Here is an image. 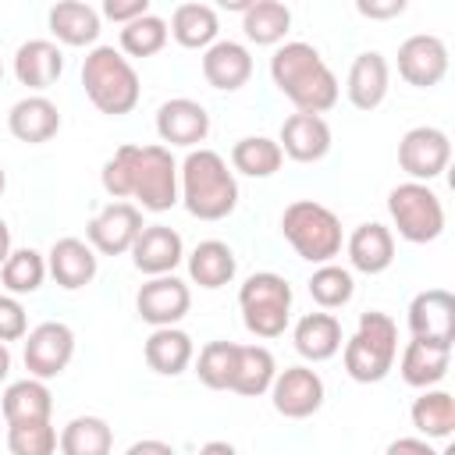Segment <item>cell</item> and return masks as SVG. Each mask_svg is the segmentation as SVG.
<instances>
[{"label": "cell", "mask_w": 455, "mask_h": 455, "mask_svg": "<svg viewBox=\"0 0 455 455\" xmlns=\"http://www.w3.org/2000/svg\"><path fill=\"white\" fill-rule=\"evenodd\" d=\"M167 28H171V36H174L178 46H185V50H206V46L217 43L220 21H217V11L210 4H178Z\"/></svg>", "instance_id": "31"}, {"label": "cell", "mask_w": 455, "mask_h": 455, "mask_svg": "<svg viewBox=\"0 0 455 455\" xmlns=\"http://www.w3.org/2000/svg\"><path fill=\"white\" fill-rule=\"evenodd\" d=\"M384 455H441V451H434L430 441H423V437H398L387 444Z\"/></svg>", "instance_id": "45"}, {"label": "cell", "mask_w": 455, "mask_h": 455, "mask_svg": "<svg viewBox=\"0 0 455 455\" xmlns=\"http://www.w3.org/2000/svg\"><path fill=\"white\" fill-rule=\"evenodd\" d=\"M291 341H295V352L309 363H327L341 352V320L327 309H316V313H306L299 316L295 331H291Z\"/></svg>", "instance_id": "25"}, {"label": "cell", "mask_w": 455, "mask_h": 455, "mask_svg": "<svg viewBox=\"0 0 455 455\" xmlns=\"http://www.w3.org/2000/svg\"><path fill=\"white\" fill-rule=\"evenodd\" d=\"M7 192V171H4V164H0V196Z\"/></svg>", "instance_id": "50"}, {"label": "cell", "mask_w": 455, "mask_h": 455, "mask_svg": "<svg viewBox=\"0 0 455 455\" xmlns=\"http://www.w3.org/2000/svg\"><path fill=\"white\" fill-rule=\"evenodd\" d=\"M199 455H238V448L231 441H206L199 448Z\"/></svg>", "instance_id": "47"}, {"label": "cell", "mask_w": 455, "mask_h": 455, "mask_svg": "<svg viewBox=\"0 0 455 455\" xmlns=\"http://www.w3.org/2000/svg\"><path fill=\"white\" fill-rule=\"evenodd\" d=\"M7 256H11V228H7V220L0 217V267H4Z\"/></svg>", "instance_id": "48"}, {"label": "cell", "mask_w": 455, "mask_h": 455, "mask_svg": "<svg viewBox=\"0 0 455 455\" xmlns=\"http://www.w3.org/2000/svg\"><path fill=\"white\" fill-rule=\"evenodd\" d=\"M409 331L416 341L451 348L455 341V295L444 288H427L409 302Z\"/></svg>", "instance_id": "13"}, {"label": "cell", "mask_w": 455, "mask_h": 455, "mask_svg": "<svg viewBox=\"0 0 455 455\" xmlns=\"http://www.w3.org/2000/svg\"><path fill=\"white\" fill-rule=\"evenodd\" d=\"M277 146L295 164H316L331 153V124L320 114H288L277 135Z\"/></svg>", "instance_id": "18"}, {"label": "cell", "mask_w": 455, "mask_h": 455, "mask_svg": "<svg viewBox=\"0 0 455 455\" xmlns=\"http://www.w3.org/2000/svg\"><path fill=\"white\" fill-rule=\"evenodd\" d=\"M7 373H11V348L0 341V380H7Z\"/></svg>", "instance_id": "49"}, {"label": "cell", "mask_w": 455, "mask_h": 455, "mask_svg": "<svg viewBox=\"0 0 455 455\" xmlns=\"http://www.w3.org/2000/svg\"><path fill=\"white\" fill-rule=\"evenodd\" d=\"M96 270H100V256L82 238H71V235L68 238H57L50 245V252H46V274L60 288H68V291L85 288L96 277Z\"/></svg>", "instance_id": "20"}, {"label": "cell", "mask_w": 455, "mask_h": 455, "mask_svg": "<svg viewBox=\"0 0 455 455\" xmlns=\"http://www.w3.org/2000/svg\"><path fill=\"white\" fill-rule=\"evenodd\" d=\"M291 28V11L281 0H252L242 14V32L256 46H281Z\"/></svg>", "instance_id": "32"}, {"label": "cell", "mask_w": 455, "mask_h": 455, "mask_svg": "<svg viewBox=\"0 0 455 455\" xmlns=\"http://www.w3.org/2000/svg\"><path fill=\"white\" fill-rule=\"evenodd\" d=\"M409 416H412V427L430 441H444V437H451V430H455V398L448 395V391H441V387H427L416 402H412V409H409Z\"/></svg>", "instance_id": "35"}, {"label": "cell", "mask_w": 455, "mask_h": 455, "mask_svg": "<svg viewBox=\"0 0 455 455\" xmlns=\"http://www.w3.org/2000/svg\"><path fill=\"white\" fill-rule=\"evenodd\" d=\"M188 306H192V291L174 274L149 277L135 295V309L149 327H178V320L188 313Z\"/></svg>", "instance_id": "15"}, {"label": "cell", "mask_w": 455, "mask_h": 455, "mask_svg": "<svg viewBox=\"0 0 455 455\" xmlns=\"http://www.w3.org/2000/svg\"><path fill=\"white\" fill-rule=\"evenodd\" d=\"M274 377H277V363H274L270 348H263V345H238V366H235V380H231L235 395L259 398V395L270 391Z\"/></svg>", "instance_id": "33"}, {"label": "cell", "mask_w": 455, "mask_h": 455, "mask_svg": "<svg viewBox=\"0 0 455 455\" xmlns=\"http://www.w3.org/2000/svg\"><path fill=\"white\" fill-rule=\"evenodd\" d=\"M25 370L28 377L36 380H50V377H60L75 355V331L60 320H46V323H36L25 338Z\"/></svg>", "instance_id": "9"}, {"label": "cell", "mask_w": 455, "mask_h": 455, "mask_svg": "<svg viewBox=\"0 0 455 455\" xmlns=\"http://www.w3.org/2000/svg\"><path fill=\"white\" fill-rule=\"evenodd\" d=\"M28 334V316L25 306L14 295H0V341H21Z\"/></svg>", "instance_id": "42"}, {"label": "cell", "mask_w": 455, "mask_h": 455, "mask_svg": "<svg viewBox=\"0 0 455 455\" xmlns=\"http://www.w3.org/2000/svg\"><path fill=\"white\" fill-rule=\"evenodd\" d=\"M0 277H4L7 295H14V299L18 295H32L46 281V256L28 249V245L25 249H11V256L0 267Z\"/></svg>", "instance_id": "37"}, {"label": "cell", "mask_w": 455, "mask_h": 455, "mask_svg": "<svg viewBox=\"0 0 455 455\" xmlns=\"http://www.w3.org/2000/svg\"><path fill=\"white\" fill-rule=\"evenodd\" d=\"M281 235L288 238V245L306 259V263H334V256L345 245L341 235V220L331 206L316 203V199H295L284 206L281 213Z\"/></svg>", "instance_id": "6"}, {"label": "cell", "mask_w": 455, "mask_h": 455, "mask_svg": "<svg viewBox=\"0 0 455 455\" xmlns=\"http://www.w3.org/2000/svg\"><path fill=\"white\" fill-rule=\"evenodd\" d=\"M185 259V242L174 228L167 224H146L132 245V263L146 277H164L174 274V267Z\"/></svg>", "instance_id": "17"}, {"label": "cell", "mask_w": 455, "mask_h": 455, "mask_svg": "<svg viewBox=\"0 0 455 455\" xmlns=\"http://www.w3.org/2000/svg\"><path fill=\"white\" fill-rule=\"evenodd\" d=\"M167 39H171V28L153 11L121 25V53H128V57H153L167 46Z\"/></svg>", "instance_id": "39"}, {"label": "cell", "mask_w": 455, "mask_h": 455, "mask_svg": "<svg viewBox=\"0 0 455 455\" xmlns=\"http://www.w3.org/2000/svg\"><path fill=\"white\" fill-rule=\"evenodd\" d=\"M124 455H178V451H174L167 441H160V437H142V441L128 444Z\"/></svg>", "instance_id": "46"}, {"label": "cell", "mask_w": 455, "mask_h": 455, "mask_svg": "<svg viewBox=\"0 0 455 455\" xmlns=\"http://www.w3.org/2000/svg\"><path fill=\"white\" fill-rule=\"evenodd\" d=\"M64 75V53L53 39H28L18 46L14 53V78L25 85V89H50L57 78Z\"/></svg>", "instance_id": "24"}, {"label": "cell", "mask_w": 455, "mask_h": 455, "mask_svg": "<svg viewBox=\"0 0 455 455\" xmlns=\"http://www.w3.org/2000/svg\"><path fill=\"white\" fill-rule=\"evenodd\" d=\"M156 135H160V142H167V149L171 146L196 149L210 135V114L199 100L174 96V100L160 103V110H156Z\"/></svg>", "instance_id": "16"}, {"label": "cell", "mask_w": 455, "mask_h": 455, "mask_svg": "<svg viewBox=\"0 0 455 455\" xmlns=\"http://www.w3.org/2000/svg\"><path fill=\"white\" fill-rule=\"evenodd\" d=\"M398 75L412 85V89H434L444 82L448 75V46L430 36V32H416L398 46Z\"/></svg>", "instance_id": "14"}, {"label": "cell", "mask_w": 455, "mask_h": 455, "mask_svg": "<svg viewBox=\"0 0 455 455\" xmlns=\"http://www.w3.org/2000/svg\"><path fill=\"white\" fill-rule=\"evenodd\" d=\"M100 185L114 203L135 199L139 210L164 213V210L178 206V160L160 142H153V146L124 142L103 164Z\"/></svg>", "instance_id": "1"}, {"label": "cell", "mask_w": 455, "mask_h": 455, "mask_svg": "<svg viewBox=\"0 0 455 455\" xmlns=\"http://www.w3.org/2000/svg\"><path fill=\"white\" fill-rule=\"evenodd\" d=\"M270 402L284 419H309L323 405V377L309 366H284L270 384Z\"/></svg>", "instance_id": "12"}, {"label": "cell", "mask_w": 455, "mask_h": 455, "mask_svg": "<svg viewBox=\"0 0 455 455\" xmlns=\"http://www.w3.org/2000/svg\"><path fill=\"white\" fill-rule=\"evenodd\" d=\"M7 132L18 142H28V146L50 142L60 132V110H57L53 100H46L39 92L36 96H25V100H18L7 110Z\"/></svg>", "instance_id": "23"}, {"label": "cell", "mask_w": 455, "mask_h": 455, "mask_svg": "<svg viewBox=\"0 0 455 455\" xmlns=\"http://www.w3.org/2000/svg\"><path fill=\"white\" fill-rule=\"evenodd\" d=\"M387 85H391V68H387V57L380 50H363L352 68H348V78H345V96L355 110H377L387 96Z\"/></svg>", "instance_id": "19"}, {"label": "cell", "mask_w": 455, "mask_h": 455, "mask_svg": "<svg viewBox=\"0 0 455 455\" xmlns=\"http://www.w3.org/2000/svg\"><path fill=\"white\" fill-rule=\"evenodd\" d=\"M203 78L220 92H235L252 78V53L235 39H217L203 50Z\"/></svg>", "instance_id": "21"}, {"label": "cell", "mask_w": 455, "mask_h": 455, "mask_svg": "<svg viewBox=\"0 0 455 455\" xmlns=\"http://www.w3.org/2000/svg\"><path fill=\"white\" fill-rule=\"evenodd\" d=\"M341 355H345V373L355 384H380L398 355V323L380 309L359 313L355 334L341 345Z\"/></svg>", "instance_id": "5"}, {"label": "cell", "mask_w": 455, "mask_h": 455, "mask_svg": "<svg viewBox=\"0 0 455 455\" xmlns=\"http://www.w3.org/2000/svg\"><path fill=\"white\" fill-rule=\"evenodd\" d=\"M0 82H4V64H0Z\"/></svg>", "instance_id": "51"}, {"label": "cell", "mask_w": 455, "mask_h": 455, "mask_svg": "<svg viewBox=\"0 0 455 455\" xmlns=\"http://www.w3.org/2000/svg\"><path fill=\"white\" fill-rule=\"evenodd\" d=\"M235 366H238V341H206L196 359V377L210 391H231Z\"/></svg>", "instance_id": "38"}, {"label": "cell", "mask_w": 455, "mask_h": 455, "mask_svg": "<svg viewBox=\"0 0 455 455\" xmlns=\"http://www.w3.org/2000/svg\"><path fill=\"white\" fill-rule=\"evenodd\" d=\"M50 32L64 46H92L100 39V11L82 0H60L46 14Z\"/></svg>", "instance_id": "27"}, {"label": "cell", "mask_w": 455, "mask_h": 455, "mask_svg": "<svg viewBox=\"0 0 455 455\" xmlns=\"http://www.w3.org/2000/svg\"><path fill=\"white\" fill-rule=\"evenodd\" d=\"M142 14H149V0H103V18L117 25H128Z\"/></svg>", "instance_id": "43"}, {"label": "cell", "mask_w": 455, "mask_h": 455, "mask_svg": "<svg viewBox=\"0 0 455 455\" xmlns=\"http://www.w3.org/2000/svg\"><path fill=\"white\" fill-rule=\"evenodd\" d=\"M185 263H188V277H192V284L210 288V291L231 284V277H235V270H238V259H235L231 245L220 242V238H206V242H199V245L185 256Z\"/></svg>", "instance_id": "29"}, {"label": "cell", "mask_w": 455, "mask_h": 455, "mask_svg": "<svg viewBox=\"0 0 455 455\" xmlns=\"http://www.w3.org/2000/svg\"><path fill=\"white\" fill-rule=\"evenodd\" d=\"M0 409H4V423H36V419H50V412H53V395H50L46 380L25 377V380L7 384Z\"/></svg>", "instance_id": "30"}, {"label": "cell", "mask_w": 455, "mask_h": 455, "mask_svg": "<svg viewBox=\"0 0 455 455\" xmlns=\"http://www.w3.org/2000/svg\"><path fill=\"white\" fill-rule=\"evenodd\" d=\"M178 203L199 220H224L238 206V181L217 149H188L178 164Z\"/></svg>", "instance_id": "3"}, {"label": "cell", "mask_w": 455, "mask_h": 455, "mask_svg": "<svg viewBox=\"0 0 455 455\" xmlns=\"http://www.w3.org/2000/svg\"><path fill=\"white\" fill-rule=\"evenodd\" d=\"M448 160H451V142L434 124H416L398 142V167L409 174V181L430 185L448 171Z\"/></svg>", "instance_id": "10"}, {"label": "cell", "mask_w": 455, "mask_h": 455, "mask_svg": "<svg viewBox=\"0 0 455 455\" xmlns=\"http://www.w3.org/2000/svg\"><path fill=\"white\" fill-rule=\"evenodd\" d=\"M284 164V153L277 146V139L267 135H245L231 146V167L245 178H270L277 174Z\"/></svg>", "instance_id": "36"}, {"label": "cell", "mask_w": 455, "mask_h": 455, "mask_svg": "<svg viewBox=\"0 0 455 455\" xmlns=\"http://www.w3.org/2000/svg\"><path fill=\"white\" fill-rule=\"evenodd\" d=\"M270 78L277 85V92L284 100H291V107L299 114H327L338 103V78L327 68V60L320 57L316 46L291 39L281 43L270 57Z\"/></svg>", "instance_id": "2"}, {"label": "cell", "mask_w": 455, "mask_h": 455, "mask_svg": "<svg viewBox=\"0 0 455 455\" xmlns=\"http://www.w3.org/2000/svg\"><path fill=\"white\" fill-rule=\"evenodd\" d=\"M82 89L89 103L107 117H124L135 110L142 85L132 60L114 46H92L82 60Z\"/></svg>", "instance_id": "4"}, {"label": "cell", "mask_w": 455, "mask_h": 455, "mask_svg": "<svg viewBox=\"0 0 455 455\" xmlns=\"http://www.w3.org/2000/svg\"><path fill=\"white\" fill-rule=\"evenodd\" d=\"M242 323L256 338H281L291 316V284L274 270H256L238 288Z\"/></svg>", "instance_id": "7"}, {"label": "cell", "mask_w": 455, "mask_h": 455, "mask_svg": "<svg viewBox=\"0 0 455 455\" xmlns=\"http://www.w3.org/2000/svg\"><path fill=\"white\" fill-rule=\"evenodd\" d=\"M57 448H60V455H110L114 430L100 416H75L64 423Z\"/></svg>", "instance_id": "34"}, {"label": "cell", "mask_w": 455, "mask_h": 455, "mask_svg": "<svg viewBox=\"0 0 455 455\" xmlns=\"http://www.w3.org/2000/svg\"><path fill=\"white\" fill-rule=\"evenodd\" d=\"M146 366L160 377H178L192 366L196 359V345L181 327H153V334L142 345Z\"/></svg>", "instance_id": "26"}, {"label": "cell", "mask_w": 455, "mask_h": 455, "mask_svg": "<svg viewBox=\"0 0 455 455\" xmlns=\"http://www.w3.org/2000/svg\"><path fill=\"white\" fill-rule=\"evenodd\" d=\"M355 11L363 18H395L405 11V0H359Z\"/></svg>", "instance_id": "44"}, {"label": "cell", "mask_w": 455, "mask_h": 455, "mask_svg": "<svg viewBox=\"0 0 455 455\" xmlns=\"http://www.w3.org/2000/svg\"><path fill=\"white\" fill-rule=\"evenodd\" d=\"M309 295H313V302H316L320 309H327V313L348 306L352 295H355L352 270H345V267H338V263H323V267H316L313 277H309Z\"/></svg>", "instance_id": "40"}, {"label": "cell", "mask_w": 455, "mask_h": 455, "mask_svg": "<svg viewBox=\"0 0 455 455\" xmlns=\"http://www.w3.org/2000/svg\"><path fill=\"white\" fill-rule=\"evenodd\" d=\"M345 252H348L352 270L370 274V277L373 274H384L395 263V235L380 220H366V224H359L345 238Z\"/></svg>", "instance_id": "22"}, {"label": "cell", "mask_w": 455, "mask_h": 455, "mask_svg": "<svg viewBox=\"0 0 455 455\" xmlns=\"http://www.w3.org/2000/svg\"><path fill=\"white\" fill-rule=\"evenodd\" d=\"M142 210L135 203H107L89 224H85V242L100 256H124L132 252L139 231H142Z\"/></svg>", "instance_id": "11"}, {"label": "cell", "mask_w": 455, "mask_h": 455, "mask_svg": "<svg viewBox=\"0 0 455 455\" xmlns=\"http://www.w3.org/2000/svg\"><path fill=\"white\" fill-rule=\"evenodd\" d=\"M387 213L398 235L412 245H427L444 231V203L423 181H402L387 192Z\"/></svg>", "instance_id": "8"}, {"label": "cell", "mask_w": 455, "mask_h": 455, "mask_svg": "<svg viewBox=\"0 0 455 455\" xmlns=\"http://www.w3.org/2000/svg\"><path fill=\"white\" fill-rule=\"evenodd\" d=\"M448 366H451V348H441V345H427V341H409L402 348V359H398V373L409 387H434L448 377Z\"/></svg>", "instance_id": "28"}, {"label": "cell", "mask_w": 455, "mask_h": 455, "mask_svg": "<svg viewBox=\"0 0 455 455\" xmlns=\"http://www.w3.org/2000/svg\"><path fill=\"white\" fill-rule=\"evenodd\" d=\"M7 448H11V455H53L57 451V430L50 419L7 423Z\"/></svg>", "instance_id": "41"}]
</instances>
